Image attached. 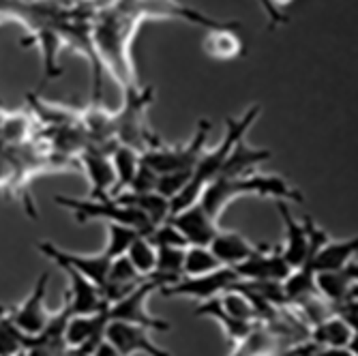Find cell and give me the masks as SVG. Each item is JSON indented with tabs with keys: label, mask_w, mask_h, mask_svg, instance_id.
I'll return each instance as SVG.
<instances>
[{
	"label": "cell",
	"mask_w": 358,
	"mask_h": 356,
	"mask_svg": "<svg viewBox=\"0 0 358 356\" xmlns=\"http://www.w3.org/2000/svg\"><path fill=\"white\" fill-rule=\"evenodd\" d=\"M112 159V168H114V189H112V198H116L118 193L127 191L131 187L138 168H140V152L134 148H127V146H116L110 155Z\"/></svg>",
	"instance_id": "d4e9b609"
},
{
	"label": "cell",
	"mask_w": 358,
	"mask_h": 356,
	"mask_svg": "<svg viewBox=\"0 0 358 356\" xmlns=\"http://www.w3.org/2000/svg\"><path fill=\"white\" fill-rule=\"evenodd\" d=\"M210 134V122L200 120L198 129H195L193 138L187 144L178 146H168L161 140H157L152 146L140 152V161L150 168L157 174H168V172H182V170H193L195 161L200 159V155L206 148V140Z\"/></svg>",
	"instance_id": "8992f818"
},
{
	"label": "cell",
	"mask_w": 358,
	"mask_h": 356,
	"mask_svg": "<svg viewBox=\"0 0 358 356\" xmlns=\"http://www.w3.org/2000/svg\"><path fill=\"white\" fill-rule=\"evenodd\" d=\"M243 196L275 198L281 202H305L303 193L277 174H245V176H217L200 196V206L219 223L230 202Z\"/></svg>",
	"instance_id": "7a4b0ae2"
},
{
	"label": "cell",
	"mask_w": 358,
	"mask_h": 356,
	"mask_svg": "<svg viewBox=\"0 0 358 356\" xmlns=\"http://www.w3.org/2000/svg\"><path fill=\"white\" fill-rule=\"evenodd\" d=\"M155 183H157V172H152L140 161L138 174H136L131 187H129V191H155Z\"/></svg>",
	"instance_id": "d6a6232c"
},
{
	"label": "cell",
	"mask_w": 358,
	"mask_h": 356,
	"mask_svg": "<svg viewBox=\"0 0 358 356\" xmlns=\"http://www.w3.org/2000/svg\"><path fill=\"white\" fill-rule=\"evenodd\" d=\"M62 271L67 273L71 287L67 292V303L73 311V315H90L96 313L108 307V301L103 299L101 287L92 283L88 277H84L82 273L69 269V266H62Z\"/></svg>",
	"instance_id": "9a60e30c"
},
{
	"label": "cell",
	"mask_w": 358,
	"mask_h": 356,
	"mask_svg": "<svg viewBox=\"0 0 358 356\" xmlns=\"http://www.w3.org/2000/svg\"><path fill=\"white\" fill-rule=\"evenodd\" d=\"M155 247H189L187 245V241H185V236L174 228V225L170 223V219L168 221H164V223H159V225H155L152 228V232L146 236Z\"/></svg>",
	"instance_id": "1f68e13d"
},
{
	"label": "cell",
	"mask_w": 358,
	"mask_h": 356,
	"mask_svg": "<svg viewBox=\"0 0 358 356\" xmlns=\"http://www.w3.org/2000/svg\"><path fill=\"white\" fill-rule=\"evenodd\" d=\"M148 329L140 325H129V322L110 320L106 327V341L120 354V356H136V354H148V356H170L164 348H159L150 339Z\"/></svg>",
	"instance_id": "8fae6325"
},
{
	"label": "cell",
	"mask_w": 358,
	"mask_h": 356,
	"mask_svg": "<svg viewBox=\"0 0 358 356\" xmlns=\"http://www.w3.org/2000/svg\"><path fill=\"white\" fill-rule=\"evenodd\" d=\"M257 116H259V106H251V108L245 110V114L225 120V136H223V140L217 144V148H210V150L204 148V152L200 155L198 161H195V166L191 170L189 183L185 185V189L178 193L174 200H170L172 215L200 200L202 191L208 187V183H213L221 174L225 159L230 157L234 144L245 138V134L249 131V127L255 122Z\"/></svg>",
	"instance_id": "3957f363"
},
{
	"label": "cell",
	"mask_w": 358,
	"mask_h": 356,
	"mask_svg": "<svg viewBox=\"0 0 358 356\" xmlns=\"http://www.w3.org/2000/svg\"><path fill=\"white\" fill-rule=\"evenodd\" d=\"M54 202L62 208H67L73 219L78 223H88L94 219H103L108 223H122L129 225V228L138 230L142 236H148L152 232L155 225L150 223V219L134 208V206H127L114 198H101V200H92V198H67V196H56Z\"/></svg>",
	"instance_id": "5b68a950"
},
{
	"label": "cell",
	"mask_w": 358,
	"mask_h": 356,
	"mask_svg": "<svg viewBox=\"0 0 358 356\" xmlns=\"http://www.w3.org/2000/svg\"><path fill=\"white\" fill-rule=\"evenodd\" d=\"M127 206H134L138 211H142L152 225H159V223H164L170 219L172 215V208H170V200L164 198V196H159L157 191H122L118 193V196L114 198Z\"/></svg>",
	"instance_id": "ffe728a7"
},
{
	"label": "cell",
	"mask_w": 358,
	"mask_h": 356,
	"mask_svg": "<svg viewBox=\"0 0 358 356\" xmlns=\"http://www.w3.org/2000/svg\"><path fill=\"white\" fill-rule=\"evenodd\" d=\"M37 247L45 257H50V260L54 264H58L60 269L69 266V269L82 273L84 277H88L92 283L103 287V283L108 279L110 262H112V257H108L103 251L101 253H90V255H80V253H73V251H64L62 247H56L50 241H41Z\"/></svg>",
	"instance_id": "30bf717a"
},
{
	"label": "cell",
	"mask_w": 358,
	"mask_h": 356,
	"mask_svg": "<svg viewBox=\"0 0 358 356\" xmlns=\"http://www.w3.org/2000/svg\"><path fill=\"white\" fill-rule=\"evenodd\" d=\"M241 279L249 281H283L292 269L285 262L281 245H257L245 262L232 266Z\"/></svg>",
	"instance_id": "9c48e42d"
},
{
	"label": "cell",
	"mask_w": 358,
	"mask_h": 356,
	"mask_svg": "<svg viewBox=\"0 0 358 356\" xmlns=\"http://www.w3.org/2000/svg\"><path fill=\"white\" fill-rule=\"evenodd\" d=\"M195 313L217 320L219 325H221V329H223V333H225V337H227V341H230V343H238V341H243V339L249 335V331L253 329V325H255V322H245V320H236V318H232L230 313H227V311L221 307L219 299L204 301L202 305H198V309H195Z\"/></svg>",
	"instance_id": "cb8c5ba5"
},
{
	"label": "cell",
	"mask_w": 358,
	"mask_h": 356,
	"mask_svg": "<svg viewBox=\"0 0 358 356\" xmlns=\"http://www.w3.org/2000/svg\"><path fill=\"white\" fill-rule=\"evenodd\" d=\"M219 303L221 307L230 313L236 320H245V322H257V313L251 305V301L241 292V290H225L223 294H219Z\"/></svg>",
	"instance_id": "f546056e"
},
{
	"label": "cell",
	"mask_w": 358,
	"mask_h": 356,
	"mask_svg": "<svg viewBox=\"0 0 358 356\" xmlns=\"http://www.w3.org/2000/svg\"><path fill=\"white\" fill-rule=\"evenodd\" d=\"M170 223L185 236L187 245H200V247H208L215 234L221 230L219 223L200 206V202H193L191 206L174 213L170 217Z\"/></svg>",
	"instance_id": "5bb4252c"
},
{
	"label": "cell",
	"mask_w": 358,
	"mask_h": 356,
	"mask_svg": "<svg viewBox=\"0 0 358 356\" xmlns=\"http://www.w3.org/2000/svg\"><path fill=\"white\" fill-rule=\"evenodd\" d=\"M92 356H120V354H118V352H116L108 341H101V346L94 350V354H92Z\"/></svg>",
	"instance_id": "e575fe53"
},
{
	"label": "cell",
	"mask_w": 358,
	"mask_h": 356,
	"mask_svg": "<svg viewBox=\"0 0 358 356\" xmlns=\"http://www.w3.org/2000/svg\"><path fill=\"white\" fill-rule=\"evenodd\" d=\"M191 178V170H182V172H168V174H157V183H155V191L159 196H164L168 200H174L178 193L185 189V185Z\"/></svg>",
	"instance_id": "4dcf8cb0"
},
{
	"label": "cell",
	"mask_w": 358,
	"mask_h": 356,
	"mask_svg": "<svg viewBox=\"0 0 358 356\" xmlns=\"http://www.w3.org/2000/svg\"><path fill=\"white\" fill-rule=\"evenodd\" d=\"M26 335L13 325L5 307H0V356H13L24 350Z\"/></svg>",
	"instance_id": "f1b7e54d"
},
{
	"label": "cell",
	"mask_w": 358,
	"mask_h": 356,
	"mask_svg": "<svg viewBox=\"0 0 358 356\" xmlns=\"http://www.w3.org/2000/svg\"><path fill=\"white\" fill-rule=\"evenodd\" d=\"M127 260L131 262V266L142 275V277H148L152 271H155V264H157V247L146 238V236H138L131 247L127 249Z\"/></svg>",
	"instance_id": "4316f807"
},
{
	"label": "cell",
	"mask_w": 358,
	"mask_h": 356,
	"mask_svg": "<svg viewBox=\"0 0 358 356\" xmlns=\"http://www.w3.org/2000/svg\"><path fill=\"white\" fill-rule=\"evenodd\" d=\"M48 281H50V275L48 273H41L35 287H32V292L15 307L7 309L9 318L13 325L24 333V335H37L52 318V313L48 311V305H45V292H48Z\"/></svg>",
	"instance_id": "7c38bea8"
},
{
	"label": "cell",
	"mask_w": 358,
	"mask_h": 356,
	"mask_svg": "<svg viewBox=\"0 0 358 356\" xmlns=\"http://www.w3.org/2000/svg\"><path fill=\"white\" fill-rule=\"evenodd\" d=\"M78 164H80V170H84L88 185H90L88 198H92V200L112 198V189H114L116 178H114L110 152L86 146L78 155Z\"/></svg>",
	"instance_id": "4fadbf2b"
},
{
	"label": "cell",
	"mask_w": 358,
	"mask_h": 356,
	"mask_svg": "<svg viewBox=\"0 0 358 356\" xmlns=\"http://www.w3.org/2000/svg\"><path fill=\"white\" fill-rule=\"evenodd\" d=\"M292 3H294V0H271L273 9H275V11H279V13H283L281 9H283V7H287V5H292Z\"/></svg>",
	"instance_id": "d590c367"
},
{
	"label": "cell",
	"mask_w": 358,
	"mask_h": 356,
	"mask_svg": "<svg viewBox=\"0 0 358 356\" xmlns=\"http://www.w3.org/2000/svg\"><path fill=\"white\" fill-rule=\"evenodd\" d=\"M356 262H350L337 271H322L315 273V290L329 303L337 305L350 297H356Z\"/></svg>",
	"instance_id": "2e32d148"
},
{
	"label": "cell",
	"mask_w": 358,
	"mask_h": 356,
	"mask_svg": "<svg viewBox=\"0 0 358 356\" xmlns=\"http://www.w3.org/2000/svg\"><path fill=\"white\" fill-rule=\"evenodd\" d=\"M241 277L232 266H221L206 275H195V277H180L178 281L161 287L159 292L164 297H191L195 301H210L223 294L225 290H230Z\"/></svg>",
	"instance_id": "ba28073f"
},
{
	"label": "cell",
	"mask_w": 358,
	"mask_h": 356,
	"mask_svg": "<svg viewBox=\"0 0 358 356\" xmlns=\"http://www.w3.org/2000/svg\"><path fill=\"white\" fill-rule=\"evenodd\" d=\"M259 5H262V9L266 11L271 26H279V24H285V22H287V17H285L283 13H279V11H275V9H273L271 0H259Z\"/></svg>",
	"instance_id": "836d02e7"
},
{
	"label": "cell",
	"mask_w": 358,
	"mask_h": 356,
	"mask_svg": "<svg viewBox=\"0 0 358 356\" xmlns=\"http://www.w3.org/2000/svg\"><path fill=\"white\" fill-rule=\"evenodd\" d=\"M358 333L339 315H331L309 329V339L322 348H345Z\"/></svg>",
	"instance_id": "7402d4cb"
},
{
	"label": "cell",
	"mask_w": 358,
	"mask_h": 356,
	"mask_svg": "<svg viewBox=\"0 0 358 356\" xmlns=\"http://www.w3.org/2000/svg\"><path fill=\"white\" fill-rule=\"evenodd\" d=\"M155 99L152 86L127 84L122 86V106L114 112V136L120 146L134 148L138 152L152 146L159 138L150 134L146 122V110Z\"/></svg>",
	"instance_id": "277c9868"
},
{
	"label": "cell",
	"mask_w": 358,
	"mask_h": 356,
	"mask_svg": "<svg viewBox=\"0 0 358 356\" xmlns=\"http://www.w3.org/2000/svg\"><path fill=\"white\" fill-rule=\"evenodd\" d=\"M208 249L215 253V257L223 266H236L247 260L257 249V245H253L251 241H247L243 234L234 230H219L210 241Z\"/></svg>",
	"instance_id": "ac0fdd59"
},
{
	"label": "cell",
	"mask_w": 358,
	"mask_h": 356,
	"mask_svg": "<svg viewBox=\"0 0 358 356\" xmlns=\"http://www.w3.org/2000/svg\"><path fill=\"white\" fill-rule=\"evenodd\" d=\"M13 356H28V354H26V350H20V352H17V354H13Z\"/></svg>",
	"instance_id": "8d00e7d4"
},
{
	"label": "cell",
	"mask_w": 358,
	"mask_h": 356,
	"mask_svg": "<svg viewBox=\"0 0 358 356\" xmlns=\"http://www.w3.org/2000/svg\"><path fill=\"white\" fill-rule=\"evenodd\" d=\"M90 0H0V20H15L41 52L43 80L62 76L58 54L64 45L80 52L92 71V101L101 104V64L94 56Z\"/></svg>",
	"instance_id": "6da1fadb"
},
{
	"label": "cell",
	"mask_w": 358,
	"mask_h": 356,
	"mask_svg": "<svg viewBox=\"0 0 358 356\" xmlns=\"http://www.w3.org/2000/svg\"><path fill=\"white\" fill-rule=\"evenodd\" d=\"M159 287L161 285L148 277L144 283H140L136 290H131L127 297H122L116 303H110L108 318L118 320V322H129V325H140L148 331H170V322L148 313V309H146V299Z\"/></svg>",
	"instance_id": "52a82bcc"
},
{
	"label": "cell",
	"mask_w": 358,
	"mask_h": 356,
	"mask_svg": "<svg viewBox=\"0 0 358 356\" xmlns=\"http://www.w3.org/2000/svg\"><path fill=\"white\" fill-rule=\"evenodd\" d=\"M221 266L223 264L217 260L215 253L208 247H200V245H189V247H185L182 273L187 277L206 275V273H213V271H217Z\"/></svg>",
	"instance_id": "484cf974"
},
{
	"label": "cell",
	"mask_w": 358,
	"mask_h": 356,
	"mask_svg": "<svg viewBox=\"0 0 358 356\" xmlns=\"http://www.w3.org/2000/svg\"><path fill=\"white\" fill-rule=\"evenodd\" d=\"M140 236L138 230L129 228V225H122V223H108V243H106V249L103 253L108 257H120L127 253V249L131 247V243Z\"/></svg>",
	"instance_id": "83f0119b"
},
{
	"label": "cell",
	"mask_w": 358,
	"mask_h": 356,
	"mask_svg": "<svg viewBox=\"0 0 358 356\" xmlns=\"http://www.w3.org/2000/svg\"><path fill=\"white\" fill-rule=\"evenodd\" d=\"M271 159V150L266 148H251L247 146L245 138L238 140L230 152V157L225 159L223 164V170L219 176H245V174H251V170L255 166H259L262 161H268Z\"/></svg>",
	"instance_id": "603a6c76"
},
{
	"label": "cell",
	"mask_w": 358,
	"mask_h": 356,
	"mask_svg": "<svg viewBox=\"0 0 358 356\" xmlns=\"http://www.w3.org/2000/svg\"><path fill=\"white\" fill-rule=\"evenodd\" d=\"M236 28L238 26H223V28L208 30V35L202 43L204 52L215 60H234L243 56L245 45Z\"/></svg>",
	"instance_id": "44dd1931"
},
{
	"label": "cell",
	"mask_w": 358,
	"mask_h": 356,
	"mask_svg": "<svg viewBox=\"0 0 358 356\" xmlns=\"http://www.w3.org/2000/svg\"><path fill=\"white\" fill-rule=\"evenodd\" d=\"M358 249V238H345V241H324L313 257H311V266L313 273H322V271H337L343 269L345 264L352 262V257L356 255Z\"/></svg>",
	"instance_id": "d6986e66"
},
{
	"label": "cell",
	"mask_w": 358,
	"mask_h": 356,
	"mask_svg": "<svg viewBox=\"0 0 358 356\" xmlns=\"http://www.w3.org/2000/svg\"><path fill=\"white\" fill-rule=\"evenodd\" d=\"M285 350V341L264 322H255L249 335L236 343L230 356H277Z\"/></svg>",
	"instance_id": "e0dca14e"
}]
</instances>
